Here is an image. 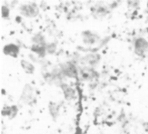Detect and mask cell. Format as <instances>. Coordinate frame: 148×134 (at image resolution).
I'll return each mask as SVG.
<instances>
[{
    "label": "cell",
    "instance_id": "cell-5",
    "mask_svg": "<svg viewBox=\"0 0 148 134\" xmlns=\"http://www.w3.org/2000/svg\"><path fill=\"white\" fill-rule=\"evenodd\" d=\"M62 88H63V92L65 95V98L66 99L70 100V99H75V96H76V94H75V91L73 89H72L69 86H66V85L62 86Z\"/></svg>",
    "mask_w": 148,
    "mask_h": 134
},
{
    "label": "cell",
    "instance_id": "cell-4",
    "mask_svg": "<svg viewBox=\"0 0 148 134\" xmlns=\"http://www.w3.org/2000/svg\"><path fill=\"white\" fill-rule=\"evenodd\" d=\"M80 76L84 80L90 81L95 77L96 72L90 67H84L80 69Z\"/></svg>",
    "mask_w": 148,
    "mask_h": 134
},
{
    "label": "cell",
    "instance_id": "cell-12",
    "mask_svg": "<svg viewBox=\"0 0 148 134\" xmlns=\"http://www.w3.org/2000/svg\"><path fill=\"white\" fill-rule=\"evenodd\" d=\"M46 52L49 53H54V51L56 50V45H54V43H51V44L46 45Z\"/></svg>",
    "mask_w": 148,
    "mask_h": 134
},
{
    "label": "cell",
    "instance_id": "cell-3",
    "mask_svg": "<svg viewBox=\"0 0 148 134\" xmlns=\"http://www.w3.org/2000/svg\"><path fill=\"white\" fill-rule=\"evenodd\" d=\"M135 52L137 55H143L148 48V43L143 38L137 39L135 42Z\"/></svg>",
    "mask_w": 148,
    "mask_h": 134
},
{
    "label": "cell",
    "instance_id": "cell-14",
    "mask_svg": "<svg viewBox=\"0 0 148 134\" xmlns=\"http://www.w3.org/2000/svg\"><path fill=\"white\" fill-rule=\"evenodd\" d=\"M144 128L146 132L148 133V122H145V123H144Z\"/></svg>",
    "mask_w": 148,
    "mask_h": 134
},
{
    "label": "cell",
    "instance_id": "cell-8",
    "mask_svg": "<svg viewBox=\"0 0 148 134\" xmlns=\"http://www.w3.org/2000/svg\"><path fill=\"white\" fill-rule=\"evenodd\" d=\"M21 65L23 69H24V71L25 72H27V73H33L35 70V68L33 65L31 64L29 62L26 61H21Z\"/></svg>",
    "mask_w": 148,
    "mask_h": 134
},
{
    "label": "cell",
    "instance_id": "cell-11",
    "mask_svg": "<svg viewBox=\"0 0 148 134\" xmlns=\"http://www.w3.org/2000/svg\"><path fill=\"white\" fill-rule=\"evenodd\" d=\"M22 97L25 99V100L30 101L32 97V89L30 86H25L24 90L23 92V96Z\"/></svg>",
    "mask_w": 148,
    "mask_h": 134
},
{
    "label": "cell",
    "instance_id": "cell-6",
    "mask_svg": "<svg viewBox=\"0 0 148 134\" xmlns=\"http://www.w3.org/2000/svg\"><path fill=\"white\" fill-rule=\"evenodd\" d=\"M4 53L10 56H15L18 53V47L14 45H8L4 47Z\"/></svg>",
    "mask_w": 148,
    "mask_h": 134
},
{
    "label": "cell",
    "instance_id": "cell-9",
    "mask_svg": "<svg viewBox=\"0 0 148 134\" xmlns=\"http://www.w3.org/2000/svg\"><path fill=\"white\" fill-rule=\"evenodd\" d=\"M17 113V109L15 107H6L5 111L2 110L3 115H7L10 116V118H12Z\"/></svg>",
    "mask_w": 148,
    "mask_h": 134
},
{
    "label": "cell",
    "instance_id": "cell-1",
    "mask_svg": "<svg viewBox=\"0 0 148 134\" xmlns=\"http://www.w3.org/2000/svg\"><path fill=\"white\" fill-rule=\"evenodd\" d=\"M62 73L68 77L75 78L77 76V70L75 66L71 63H64L61 65Z\"/></svg>",
    "mask_w": 148,
    "mask_h": 134
},
{
    "label": "cell",
    "instance_id": "cell-7",
    "mask_svg": "<svg viewBox=\"0 0 148 134\" xmlns=\"http://www.w3.org/2000/svg\"><path fill=\"white\" fill-rule=\"evenodd\" d=\"M83 61L86 63H88V64L91 65V66H93V65L96 64L98 62V61H99V56H98V55L94 54L88 55V56L84 58Z\"/></svg>",
    "mask_w": 148,
    "mask_h": 134
},
{
    "label": "cell",
    "instance_id": "cell-2",
    "mask_svg": "<svg viewBox=\"0 0 148 134\" xmlns=\"http://www.w3.org/2000/svg\"><path fill=\"white\" fill-rule=\"evenodd\" d=\"M20 12L22 14L26 17H36L38 14V9L35 4H28V5H23L20 8Z\"/></svg>",
    "mask_w": 148,
    "mask_h": 134
},
{
    "label": "cell",
    "instance_id": "cell-13",
    "mask_svg": "<svg viewBox=\"0 0 148 134\" xmlns=\"http://www.w3.org/2000/svg\"><path fill=\"white\" fill-rule=\"evenodd\" d=\"M2 10H1V14H2L3 17H7L9 15V10L7 7L3 6Z\"/></svg>",
    "mask_w": 148,
    "mask_h": 134
},
{
    "label": "cell",
    "instance_id": "cell-10",
    "mask_svg": "<svg viewBox=\"0 0 148 134\" xmlns=\"http://www.w3.org/2000/svg\"><path fill=\"white\" fill-rule=\"evenodd\" d=\"M96 36L92 33H85L84 35V42L88 44H92L96 40Z\"/></svg>",
    "mask_w": 148,
    "mask_h": 134
}]
</instances>
